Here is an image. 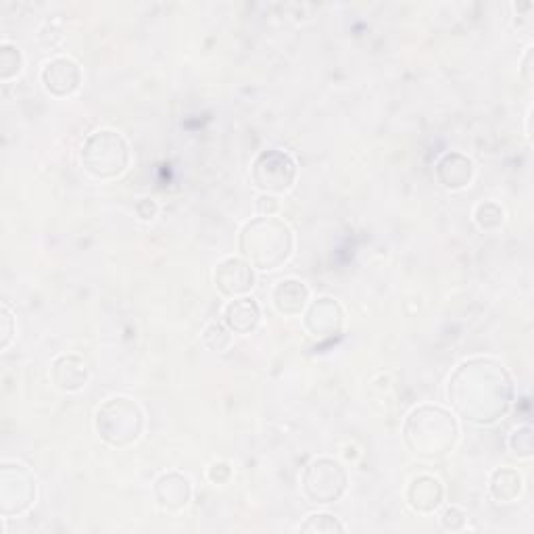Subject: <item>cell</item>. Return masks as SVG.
<instances>
[{
  "label": "cell",
  "instance_id": "obj_16",
  "mask_svg": "<svg viewBox=\"0 0 534 534\" xmlns=\"http://www.w3.org/2000/svg\"><path fill=\"white\" fill-rule=\"evenodd\" d=\"M311 301L309 286L299 278H284L272 290V305L284 318L303 315Z\"/></svg>",
  "mask_w": 534,
  "mask_h": 534
},
{
  "label": "cell",
  "instance_id": "obj_5",
  "mask_svg": "<svg viewBox=\"0 0 534 534\" xmlns=\"http://www.w3.org/2000/svg\"><path fill=\"white\" fill-rule=\"evenodd\" d=\"M94 430L109 447H130L140 441L144 432V411L132 397H109L96 407Z\"/></svg>",
  "mask_w": 534,
  "mask_h": 534
},
{
  "label": "cell",
  "instance_id": "obj_8",
  "mask_svg": "<svg viewBox=\"0 0 534 534\" xmlns=\"http://www.w3.org/2000/svg\"><path fill=\"white\" fill-rule=\"evenodd\" d=\"M299 176V167L293 155L282 149H265L261 151L251 165V180L259 192L265 194H286L295 186Z\"/></svg>",
  "mask_w": 534,
  "mask_h": 534
},
{
  "label": "cell",
  "instance_id": "obj_17",
  "mask_svg": "<svg viewBox=\"0 0 534 534\" xmlns=\"http://www.w3.org/2000/svg\"><path fill=\"white\" fill-rule=\"evenodd\" d=\"M222 322L230 328L232 334H253L261 324V307L249 295L230 299L222 311Z\"/></svg>",
  "mask_w": 534,
  "mask_h": 534
},
{
  "label": "cell",
  "instance_id": "obj_18",
  "mask_svg": "<svg viewBox=\"0 0 534 534\" xmlns=\"http://www.w3.org/2000/svg\"><path fill=\"white\" fill-rule=\"evenodd\" d=\"M524 491V478L514 468H497L489 478V495L497 503H514Z\"/></svg>",
  "mask_w": 534,
  "mask_h": 534
},
{
  "label": "cell",
  "instance_id": "obj_23",
  "mask_svg": "<svg viewBox=\"0 0 534 534\" xmlns=\"http://www.w3.org/2000/svg\"><path fill=\"white\" fill-rule=\"evenodd\" d=\"M301 532H311V534H334V532H345V524L332 514H311L307 520L299 526Z\"/></svg>",
  "mask_w": 534,
  "mask_h": 534
},
{
  "label": "cell",
  "instance_id": "obj_4",
  "mask_svg": "<svg viewBox=\"0 0 534 534\" xmlns=\"http://www.w3.org/2000/svg\"><path fill=\"white\" fill-rule=\"evenodd\" d=\"M80 161L88 176L96 180H117L130 167V144L126 136L117 130H94L82 144Z\"/></svg>",
  "mask_w": 534,
  "mask_h": 534
},
{
  "label": "cell",
  "instance_id": "obj_27",
  "mask_svg": "<svg viewBox=\"0 0 534 534\" xmlns=\"http://www.w3.org/2000/svg\"><path fill=\"white\" fill-rule=\"evenodd\" d=\"M207 478L213 484H226V482H230L232 468H230L228 461H213V464L207 470Z\"/></svg>",
  "mask_w": 534,
  "mask_h": 534
},
{
  "label": "cell",
  "instance_id": "obj_21",
  "mask_svg": "<svg viewBox=\"0 0 534 534\" xmlns=\"http://www.w3.org/2000/svg\"><path fill=\"white\" fill-rule=\"evenodd\" d=\"M507 449L518 459H530L534 455V430L530 424H522L507 436Z\"/></svg>",
  "mask_w": 534,
  "mask_h": 534
},
{
  "label": "cell",
  "instance_id": "obj_1",
  "mask_svg": "<svg viewBox=\"0 0 534 534\" xmlns=\"http://www.w3.org/2000/svg\"><path fill=\"white\" fill-rule=\"evenodd\" d=\"M447 401L451 411L472 426L499 424L514 405V378L495 357H468L447 380Z\"/></svg>",
  "mask_w": 534,
  "mask_h": 534
},
{
  "label": "cell",
  "instance_id": "obj_13",
  "mask_svg": "<svg viewBox=\"0 0 534 534\" xmlns=\"http://www.w3.org/2000/svg\"><path fill=\"white\" fill-rule=\"evenodd\" d=\"M51 382L61 393H80L90 382L88 361L76 353H63L51 361Z\"/></svg>",
  "mask_w": 534,
  "mask_h": 534
},
{
  "label": "cell",
  "instance_id": "obj_2",
  "mask_svg": "<svg viewBox=\"0 0 534 534\" xmlns=\"http://www.w3.org/2000/svg\"><path fill=\"white\" fill-rule=\"evenodd\" d=\"M403 443L420 459L439 461L451 455L459 441V422L451 409L422 403L403 420Z\"/></svg>",
  "mask_w": 534,
  "mask_h": 534
},
{
  "label": "cell",
  "instance_id": "obj_19",
  "mask_svg": "<svg viewBox=\"0 0 534 534\" xmlns=\"http://www.w3.org/2000/svg\"><path fill=\"white\" fill-rule=\"evenodd\" d=\"M23 65H26V59H23L21 48L9 40L0 44V82L7 84L21 76Z\"/></svg>",
  "mask_w": 534,
  "mask_h": 534
},
{
  "label": "cell",
  "instance_id": "obj_11",
  "mask_svg": "<svg viewBox=\"0 0 534 534\" xmlns=\"http://www.w3.org/2000/svg\"><path fill=\"white\" fill-rule=\"evenodd\" d=\"M42 88L55 96V99H67V96L76 94L82 86V67L76 59L67 55L53 57L46 61L40 71Z\"/></svg>",
  "mask_w": 534,
  "mask_h": 534
},
{
  "label": "cell",
  "instance_id": "obj_24",
  "mask_svg": "<svg viewBox=\"0 0 534 534\" xmlns=\"http://www.w3.org/2000/svg\"><path fill=\"white\" fill-rule=\"evenodd\" d=\"M17 334V322H15V315L9 309L7 303H3L0 307V349L7 351L13 343V338Z\"/></svg>",
  "mask_w": 534,
  "mask_h": 534
},
{
  "label": "cell",
  "instance_id": "obj_6",
  "mask_svg": "<svg viewBox=\"0 0 534 534\" xmlns=\"http://www.w3.org/2000/svg\"><path fill=\"white\" fill-rule=\"evenodd\" d=\"M349 487V474L334 457H313L301 474V491L313 505H332L341 501Z\"/></svg>",
  "mask_w": 534,
  "mask_h": 534
},
{
  "label": "cell",
  "instance_id": "obj_25",
  "mask_svg": "<svg viewBox=\"0 0 534 534\" xmlns=\"http://www.w3.org/2000/svg\"><path fill=\"white\" fill-rule=\"evenodd\" d=\"M439 522H441V528L443 530H447V532H459V530L466 528L468 514L461 507H457V505H449V507L443 509V514H441Z\"/></svg>",
  "mask_w": 534,
  "mask_h": 534
},
{
  "label": "cell",
  "instance_id": "obj_15",
  "mask_svg": "<svg viewBox=\"0 0 534 534\" xmlns=\"http://www.w3.org/2000/svg\"><path fill=\"white\" fill-rule=\"evenodd\" d=\"M405 501L416 514H434L445 501L443 482L432 474H418L409 482Z\"/></svg>",
  "mask_w": 534,
  "mask_h": 534
},
{
  "label": "cell",
  "instance_id": "obj_12",
  "mask_svg": "<svg viewBox=\"0 0 534 534\" xmlns=\"http://www.w3.org/2000/svg\"><path fill=\"white\" fill-rule=\"evenodd\" d=\"M474 176H476L474 161L459 151H447L434 163L436 182L449 192L468 188L474 182Z\"/></svg>",
  "mask_w": 534,
  "mask_h": 534
},
{
  "label": "cell",
  "instance_id": "obj_29",
  "mask_svg": "<svg viewBox=\"0 0 534 534\" xmlns=\"http://www.w3.org/2000/svg\"><path fill=\"white\" fill-rule=\"evenodd\" d=\"M532 59H534V46L530 44L526 48V53L520 59V76L524 78V82L530 86L534 82V74H532Z\"/></svg>",
  "mask_w": 534,
  "mask_h": 534
},
{
  "label": "cell",
  "instance_id": "obj_28",
  "mask_svg": "<svg viewBox=\"0 0 534 534\" xmlns=\"http://www.w3.org/2000/svg\"><path fill=\"white\" fill-rule=\"evenodd\" d=\"M134 209H136V215L140 217L142 222H153L155 217L159 215V203L155 199H151V197L140 199Z\"/></svg>",
  "mask_w": 534,
  "mask_h": 534
},
{
  "label": "cell",
  "instance_id": "obj_9",
  "mask_svg": "<svg viewBox=\"0 0 534 534\" xmlns=\"http://www.w3.org/2000/svg\"><path fill=\"white\" fill-rule=\"evenodd\" d=\"M303 326L313 341H334L343 334L345 309L334 297H318L303 311Z\"/></svg>",
  "mask_w": 534,
  "mask_h": 534
},
{
  "label": "cell",
  "instance_id": "obj_26",
  "mask_svg": "<svg viewBox=\"0 0 534 534\" xmlns=\"http://www.w3.org/2000/svg\"><path fill=\"white\" fill-rule=\"evenodd\" d=\"M255 211L257 215H263V217H274L280 211V199L276 197V194L261 192L255 201Z\"/></svg>",
  "mask_w": 534,
  "mask_h": 534
},
{
  "label": "cell",
  "instance_id": "obj_3",
  "mask_svg": "<svg viewBox=\"0 0 534 534\" xmlns=\"http://www.w3.org/2000/svg\"><path fill=\"white\" fill-rule=\"evenodd\" d=\"M240 257L257 272H276L295 253V234L280 217L257 215L238 234Z\"/></svg>",
  "mask_w": 534,
  "mask_h": 534
},
{
  "label": "cell",
  "instance_id": "obj_14",
  "mask_svg": "<svg viewBox=\"0 0 534 534\" xmlns=\"http://www.w3.org/2000/svg\"><path fill=\"white\" fill-rule=\"evenodd\" d=\"M153 495L165 512H180L192 501V482L176 470L163 472L153 484Z\"/></svg>",
  "mask_w": 534,
  "mask_h": 534
},
{
  "label": "cell",
  "instance_id": "obj_10",
  "mask_svg": "<svg viewBox=\"0 0 534 534\" xmlns=\"http://www.w3.org/2000/svg\"><path fill=\"white\" fill-rule=\"evenodd\" d=\"M213 284L217 293L226 299L245 297L255 288V270L242 257H224L213 270Z\"/></svg>",
  "mask_w": 534,
  "mask_h": 534
},
{
  "label": "cell",
  "instance_id": "obj_20",
  "mask_svg": "<svg viewBox=\"0 0 534 534\" xmlns=\"http://www.w3.org/2000/svg\"><path fill=\"white\" fill-rule=\"evenodd\" d=\"M474 224L482 232H497L505 224V211L495 201H482L474 209Z\"/></svg>",
  "mask_w": 534,
  "mask_h": 534
},
{
  "label": "cell",
  "instance_id": "obj_22",
  "mask_svg": "<svg viewBox=\"0 0 534 534\" xmlns=\"http://www.w3.org/2000/svg\"><path fill=\"white\" fill-rule=\"evenodd\" d=\"M201 338H203V345L207 349L217 351V353L226 351L232 345V332H230V328L224 322H209L203 328Z\"/></svg>",
  "mask_w": 534,
  "mask_h": 534
},
{
  "label": "cell",
  "instance_id": "obj_7",
  "mask_svg": "<svg viewBox=\"0 0 534 534\" xmlns=\"http://www.w3.org/2000/svg\"><path fill=\"white\" fill-rule=\"evenodd\" d=\"M38 497L34 472L19 461L0 464V516L5 520L28 514Z\"/></svg>",
  "mask_w": 534,
  "mask_h": 534
}]
</instances>
